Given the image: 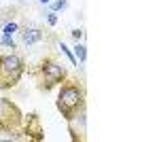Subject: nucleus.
Segmentation results:
<instances>
[{
	"instance_id": "dca6fc26",
	"label": "nucleus",
	"mask_w": 159,
	"mask_h": 142,
	"mask_svg": "<svg viewBox=\"0 0 159 142\" xmlns=\"http://www.w3.org/2000/svg\"><path fill=\"white\" fill-rule=\"evenodd\" d=\"M0 55H2V53H0Z\"/></svg>"
},
{
	"instance_id": "f03ea898",
	"label": "nucleus",
	"mask_w": 159,
	"mask_h": 142,
	"mask_svg": "<svg viewBox=\"0 0 159 142\" xmlns=\"http://www.w3.org/2000/svg\"><path fill=\"white\" fill-rule=\"evenodd\" d=\"M32 76L36 81L38 89L47 94L51 89H55L68 76V70H66V66H61L60 62H57L55 55H45V57L40 59V64L32 70Z\"/></svg>"
},
{
	"instance_id": "f8f14e48",
	"label": "nucleus",
	"mask_w": 159,
	"mask_h": 142,
	"mask_svg": "<svg viewBox=\"0 0 159 142\" xmlns=\"http://www.w3.org/2000/svg\"><path fill=\"white\" fill-rule=\"evenodd\" d=\"M47 21H49V25H55V24H57V15L51 11L49 15H47Z\"/></svg>"
},
{
	"instance_id": "7ed1b4c3",
	"label": "nucleus",
	"mask_w": 159,
	"mask_h": 142,
	"mask_svg": "<svg viewBox=\"0 0 159 142\" xmlns=\"http://www.w3.org/2000/svg\"><path fill=\"white\" fill-rule=\"evenodd\" d=\"M28 66H25L24 55H19L17 51L4 53L0 55V89L7 91L17 87V83L21 81V76L25 74Z\"/></svg>"
},
{
	"instance_id": "9b49d317",
	"label": "nucleus",
	"mask_w": 159,
	"mask_h": 142,
	"mask_svg": "<svg viewBox=\"0 0 159 142\" xmlns=\"http://www.w3.org/2000/svg\"><path fill=\"white\" fill-rule=\"evenodd\" d=\"M60 49H61V53H64V55H66V57L70 59V64H72V66H76V57H74L72 53H70V49L66 47V45H64V43H61V45H60Z\"/></svg>"
},
{
	"instance_id": "39448f33",
	"label": "nucleus",
	"mask_w": 159,
	"mask_h": 142,
	"mask_svg": "<svg viewBox=\"0 0 159 142\" xmlns=\"http://www.w3.org/2000/svg\"><path fill=\"white\" fill-rule=\"evenodd\" d=\"M21 134L24 138L34 142H43L45 140V127H43V121H40V115L38 112H28L24 115V121H21Z\"/></svg>"
},
{
	"instance_id": "ddd939ff",
	"label": "nucleus",
	"mask_w": 159,
	"mask_h": 142,
	"mask_svg": "<svg viewBox=\"0 0 159 142\" xmlns=\"http://www.w3.org/2000/svg\"><path fill=\"white\" fill-rule=\"evenodd\" d=\"M72 38L74 40H81L83 38V30H72Z\"/></svg>"
},
{
	"instance_id": "9d476101",
	"label": "nucleus",
	"mask_w": 159,
	"mask_h": 142,
	"mask_svg": "<svg viewBox=\"0 0 159 142\" xmlns=\"http://www.w3.org/2000/svg\"><path fill=\"white\" fill-rule=\"evenodd\" d=\"M0 45L7 47V49H11V51H15V40H13L11 36H2V38H0Z\"/></svg>"
},
{
	"instance_id": "0eeeda50",
	"label": "nucleus",
	"mask_w": 159,
	"mask_h": 142,
	"mask_svg": "<svg viewBox=\"0 0 159 142\" xmlns=\"http://www.w3.org/2000/svg\"><path fill=\"white\" fill-rule=\"evenodd\" d=\"M74 57L79 59L81 64L87 62V47L83 45V43H79V40H76V45H74Z\"/></svg>"
},
{
	"instance_id": "6e6552de",
	"label": "nucleus",
	"mask_w": 159,
	"mask_h": 142,
	"mask_svg": "<svg viewBox=\"0 0 159 142\" xmlns=\"http://www.w3.org/2000/svg\"><path fill=\"white\" fill-rule=\"evenodd\" d=\"M15 32H19V24L17 21H7V24L2 25V36H13Z\"/></svg>"
},
{
	"instance_id": "1a4fd4ad",
	"label": "nucleus",
	"mask_w": 159,
	"mask_h": 142,
	"mask_svg": "<svg viewBox=\"0 0 159 142\" xmlns=\"http://www.w3.org/2000/svg\"><path fill=\"white\" fill-rule=\"evenodd\" d=\"M66 7H68V0H55V2L51 4V11L57 13V11H64Z\"/></svg>"
},
{
	"instance_id": "2eb2a0df",
	"label": "nucleus",
	"mask_w": 159,
	"mask_h": 142,
	"mask_svg": "<svg viewBox=\"0 0 159 142\" xmlns=\"http://www.w3.org/2000/svg\"><path fill=\"white\" fill-rule=\"evenodd\" d=\"M0 9H2V4H0Z\"/></svg>"
},
{
	"instance_id": "423d86ee",
	"label": "nucleus",
	"mask_w": 159,
	"mask_h": 142,
	"mask_svg": "<svg viewBox=\"0 0 159 142\" xmlns=\"http://www.w3.org/2000/svg\"><path fill=\"white\" fill-rule=\"evenodd\" d=\"M21 40H24L25 47H32V45H36V43H40L43 38H45V34H43V30L40 28H32V25H25V28H21Z\"/></svg>"
},
{
	"instance_id": "4468645a",
	"label": "nucleus",
	"mask_w": 159,
	"mask_h": 142,
	"mask_svg": "<svg viewBox=\"0 0 159 142\" xmlns=\"http://www.w3.org/2000/svg\"><path fill=\"white\" fill-rule=\"evenodd\" d=\"M38 2H43V4H49L51 0H38Z\"/></svg>"
},
{
	"instance_id": "f257e3e1",
	"label": "nucleus",
	"mask_w": 159,
	"mask_h": 142,
	"mask_svg": "<svg viewBox=\"0 0 159 142\" xmlns=\"http://www.w3.org/2000/svg\"><path fill=\"white\" fill-rule=\"evenodd\" d=\"M55 108L60 110L66 123H74L76 119H85L87 110V87L76 76H66L60 85Z\"/></svg>"
},
{
	"instance_id": "20e7f679",
	"label": "nucleus",
	"mask_w": 159,
	"mask_h": 142,
	"mask_svg": "<svg viewBox=\"0 0 159 142\" xmlns=\"http://www.w3.org/2000/svg\"><path fill=\"white\" fill-rule=\"evenodd\" d=\"M21 121H24L21 108L9 98H0V131L9 136L17 134L21 130Z\"/></svg>"
}]
</instances>
